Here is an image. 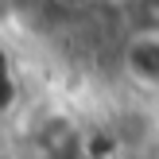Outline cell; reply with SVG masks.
Segmentation results:
<instances>
[{
  "label": "cell",
  "instance_id": "cell-1",
  "mask_svg": "<svg viewBox=\"0 0 159 159\" xmlns=\"http://www.w3.org/2000/svg\"><path fill=\"white\" fill-rule=\"evenodd\" d=\"M113 82L159 101V31H124L113 51Z\"/></svg>",
  "mask_w": 159,
  "mask_h": 159
},
{
  "label": "cell",
  "instance_id": "cell-2",
  "mask_svg": "<svg viewBox=\"0 0 159 159\" xmlns=\"http://www.w3.org/2000/svg\"><path fill=\"white\" fill-rule=\"evenodd\" d=\"M47 12V20L66 23V20H82V16H93L97 8H105L109 0H39Z\"/></svg>",
  "mask_w": 159,
  "mask_h": 159
}]
</instances>
